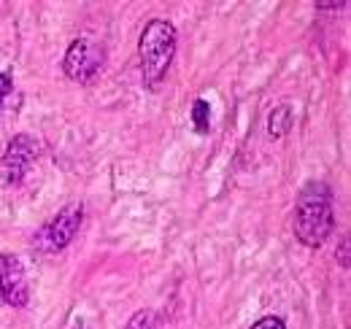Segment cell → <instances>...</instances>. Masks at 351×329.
Listing matches in <instances>:
<instances>
[{
  "label": "cell",
  "instance_id": "obj_4",
  "mask_svg": "<svg viewBox=\"0 0 351 329\" xmlns=\"http://www.w3.org/2000/svg\"><path fill=\"white\" fill-rule=\"evenodd\" d=\"M103 62H106V54H103L100 43H95L92 38H76L65 51L62 71H65L68 79L87 84L100 73Z\"/></svg>",
  "mask_w": 351,
  "mask_h": 329
},
{
  "label": "cell",
  "instance_id": "obj_8",
  "mask_svg": "<svg viewBox=\"0 0 351 329\" xmlns=\"http://www.w3.org/2000/svg\"><path fill=\"white\" fill-rule=\"evenodd\" d=\"M192 122H195V130L200 135L208 132V127H211V108H208L206 100H195V106H192Z\"/></svg>",
  "mask_w": 351,
  "mask_h": 329
},
{
  "label": "cell",
  "instance_id": "obj_2",
  "mask_svg": "<svg viewBox=\"0 0 351 329\" xmlns=\"http://www.w3.org/2000/svg\"><path fill=\"white\" fill-rule=\"evenodd\" d=\"M176 54V27L165 19H152L138 41V60H141V73L143 84L149 89H157L165 79Z\"/></svg>",
  "mask_w": 351,
  "mask_h": 329
},
{
  "label": "cell",
  "instance_id": "obj_10",
  "mask_svg": "<svg viewBox=\"0 0 351 329\" xmlns=\"http://www.w3.org/2000/svg\"><path fill=\"white\" fill-rule=\"evenodd\" d=\"M252 329H287V324H284V319H278V316H265L257 324H252Z\"/></svg>",
  "mask_w": 351,
  "mask_h": 329
},
{
  "label": "cell",
  "instance_id": "obj_9",
  "mask_svg": "<svg viewBox=\"0 0 351 329\" xmlns=\"http://www.w3.org/2000/svg\"><path fill=\"white\" fill-rule=\"evenodd\" d=\"M125 329H154V313H152V310H138V313H132V319L128 321Z\"/></svg>",
  "mask_w": 351,
  "mask_h": 329
},
{
  "label": "cell",
  "instance_id": "obj_11",
  "mask_svg": "<svg viewBox=\"0 0 351 329\" xmlns=\"http://www.w3.org/2000/svg\"><path fill=\"white\" fill-rule=\"evenodd\" d=\"M11 73H0V108H3V103H5V97L11 95Z\"/></svg>",
  "mask_w": 351,
  "mask_h": 329
},
{
  "label": "cell",
  "instance_id": "obj_3",
  "mask_svg": "<svg viewBox=\"0 0 351 329\" xmlns=\"http://www.w3.org/2000/svg\"><path fill=\"white\" fill-rule=\"evenodd\" d=\"M38 154H41L38 138H33V135H27V132L14 135L11 143H8V149H5V154H3V162H0L5 184L19 186V184L25 181V175L30 173L33 162L38 160Z\"/></svg>",
  "mask_w": 351,
  "mask_h": 329
},
{
  "label": "cell",
  "instance_id": "obj_7",
  "mask_svg": "<svg viewBox=\"0 0 351 329\" xmlns=\"http://www.w3.org/2000/svg\"><path fill=\"white\" fill-rule=\"evenodd\" d=\"M292 124H295L292 108H289V106H278V108H273L270 117H267V135H270L273 141H281V138L292 130Z\"/></svg>",
  "mask_w": 351,
  "mask_h": 329
},
{
  "label": "cell",
  "instance_id": "obj_6",
  "mask_svg": "<svg viewBox=\"0 0 351 329\" xmlns=\"http://www.w3.org/2000/svg\"><path fill=\"white\" fill-rule=\"evenodd\" d=\"M30 300V287L22 262L14 254H0V302L11 308H25Z\"/></svg>",
  "mask_w": 351,
  "mask_h": 329
},
{
  "label": "cell",
  "instance_id": "obj_12",
  "mask_svg": "<svg viewBox=\"0 0 351 329\" xmlns=\"http://www.w3.org/2000/svg\"><path fill=\"white\" fill-rule=\"evenodd\" d=\"M341 265L349 267V238H343V243H341Z\"/></svg>",
  "mask_w": 351,
  "mask_h": 329
},
{
  "label": "cell",
  "instance_id": "obj_5",
  "mask_svg": "<svg viewBox=\"0 0 351 329\" xmlns=\"http://www.w3.org/2000/svg\"><path fill=\"white\" fill-rule=\"evenodd\" d=\"M82 216H84V208L79 206V203L65 206L49 224H44V230L36 238V243L44 248V251H62V248L73 241V235L79 232Z\"/></svg>",
  "mask_w": 351,
  "mask_h": 329
},
{
  "label": "cell",
  "instance_id": "obj_1",
  "mask_svg": "<svg viewBox=\"0 0 351 329\" xmlns=\"http://www.w3.org/2000/svg\"><path fill=\"white\" fill-rule=\"evenodd\" d=\"M335 227L332 195L322 181H308L295 208V235L308 248H319Z\"/></svg>",
  "mask_w": 351,
  "mask_h": 329
}]
</instances>
